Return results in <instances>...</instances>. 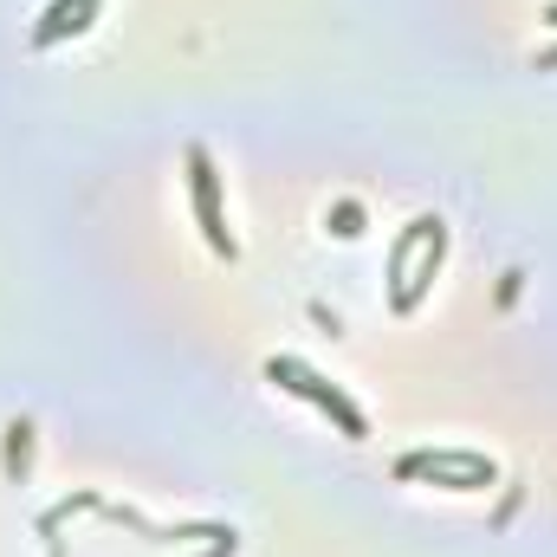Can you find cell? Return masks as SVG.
<instances>
[{
	"instance_id": "cell-4",
	"label": "cell",
	"mask_w": 557,
	"mask_h": 557,
	"mask_svg": "<svg viewBox=\"0 0 557 557\" xmlns=\"http://www.w3.org/2000/svg\"><path fill=\"white\" fill-rule=\"evenodd\" d=\"M91 7H98V0H52V13H46V20H39V33H33V39H39V46H52V39H59V33H78V26H85V13H91Z\"/></svg>"
},
{
	"instance_id": "cell-3",
	"label": "cell",
	"mask_w": 557,
	"mask_h": 557,
	"mask_svg": "<svg viewBox=\"0 0 557 557\" xmlns=\"http://www.w3.org/2000/svg\"><path fill=\"white\" fill-rule=\"evenodd\" d=\"M188 182H195V214H201V234H208V247L234 260V234H227V221H221V188H214L208 149H188Z\"/></svg>"
},
{
	"instance_id": "cell-6",
	"label": "cell",
	"mask_w": 557,
	"mask_h": 557,
	"mask_svg": "<svg viewBox=\"0 0 557 557\" xmlns=\"http://www.w3.org/2000/svg\"><path fill=\"white\" fill-rule=\"evenodd\" d=\"M331 234H344V240H350V234H363V208H357V201H344V208L331 214Z\"/></svg>"
},
{
	"instance_id": "cell-2",
	"label": "cell",
	"mask_w": 557,
	"mask_h": 557,
	"mask_svg": "<svg viewBox=\"0 0 557 557\" xmlns=\"http://www.w3.org/2000/svg\"><path fill=\"white\" fill-rule=\"evenodd\" d=\"M403 473H428V480L447 486V493H480V486L499 480L493 460H486V454H467V447H447V454H409Z\"/></svg>"
},
{
	"instance_id": "cell-5",
	"label": "cell",
	"mask_w": 557,
	"mask_h": 557,
	"mask_svg": "<svg viewBox=\"0 0 557 557\" xmlns=\"http://www.w3.org/2000/svg\"><path fill=\"white\" fill-rule=\"evenodd\" d=\"M428 227H434L428 214H421V221H409V234L396 240V260H389V278H409V253H416V240H421V234H428Z\"/></svg>"
},
{
	"instance_id": "cell-8",
	"label": "cell",
	"mask_w": 557,
	"mask_h": 557,
	"mask_svg": "<svg viewBox=\"0 0 557 557\" xmlns=\"http://www.w3.org/2000/svg\"><path fill=\"white\" fill-rule=\"evenodd\" d=\"M532 65H539V72H552V65H557V46H552V52H539V59H532Z\"/></svg>"
},
{
	"instance_id": "cell-7",
	"label": "cell",
	"mask_w": 557,
	"mask_h": 557,
	"mask_svg": "<svg viewBox=\"0 0 557 557\" xmlns=\"http://www.w3.org/2000/svg\"><path fill=\"white\" fill-rule=\"evenodd\" d=\"M7 434H13V441H7V460H13V467H26V434H33V428H26V421H13Z\"/></svg>"
},
{
	"instance_id": "cell-1",
	"label": "cell",
	"mask_w": 557,
	"mask_h": 557,
	"mask_svg": "<svg viewBox=\"0 0 557 557\" xmlns=\"http://www.w3.org/2000/svg\"><path fill=\"white\" fill-rule=\"evenodd\" d=\"M267 376H273L278 389H298V396H311V403H318L324 416H337V428H344L350 441H363V434H370V421H363V409H357V403H350L344 389H331V383H324L318 370H305L298 357H273V363H267Z\"/></svg>"
},
{
	"instance_id": "cell-9",
	"label": "cell",
	"mask_w": 557,
	"mask_h": 557,
	"mask_svg": "<svg viewBox=\"0 0 557 557\" xmlns=\"http://www.w3.org/2000/svg\"><path fill=\"white\" fill-rule=\"evenodd\" d=\"M545 20H552V26H557V7H552V13H545Z\"/></svg>"
}]
</instances>
